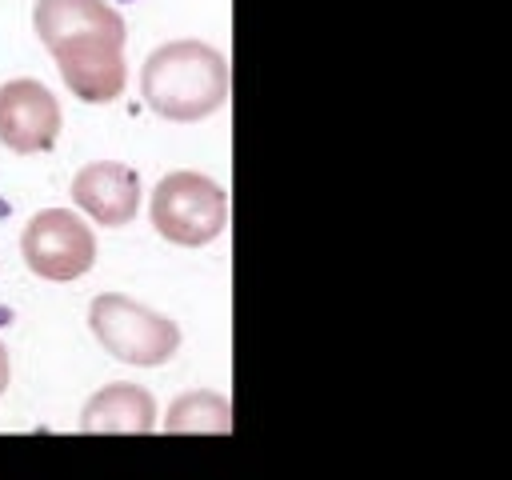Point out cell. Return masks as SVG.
I'll list each match as a JSON object with an SVG mask.
<instances>
[{"mask_svg": "<svg viewBox=\"0 0 512 480\" xmlns=\"http://www.w3.org/2000/svg\"><path fill=\"white\" fill-rule=\"evenodd\" d=\"M72 204L100 228H124L140 208V176L120 160H92L72 176Z\"/></svg>", "mask_w": 512, "mask_h": 480, "instance_id": "obj_7", "label": "cell"}, {"mask_svg": "<svg viewBox=\"0 0 512 480\" xmlns=\"http://www.w3.org/2000/svg\"><path fill=\"white\" fill-rule=\"evenodd\" d=\"M228 224V192L204 172H168L152 188V228L180 248L216 240Z\"/></svg>", "mask_w": 512, "mask_h": 480, "instance_id": "obj_3", "label": "cell"}, {"mask_svg": "<svg viewBox=\"0 0 512 480\" xmlns=\"http://www.w3.org/2000/svg\"><path fill=\"white\" fill-rule=\"evenodd\" d=\"M8 376H12V364H8V348H4V340H0V396H4V388H8Z\"/></svg>", "mask_w": 512, "mask_h": 480, "instance_id": "obj_11", "label": "cell"}, {"mask_svg": "<svg viewBox=\"0 0 512 480\" xmlns=\"http://www.w3.org/2000/svg\"><path fill=\"white\" fill-rule=\"evenodd\" d=\"M60 80L68 84V92L84 104H112L124 92L128 68H124V44L100 40V36H80L68 44L48 48Z\"/></svg>", "mask_w": 512, "mask_h": 480, "instance_id": "obj_6", "label": "cell"}, {"mask_svg": "<svg viewBox=\"0 0 512 480\" xmlns=\"http://www.w3.org/2000/svg\"><path fill=\"white\" fill-rule=\"evenodd\" d=\"M60 100L32 76H16L0 84V144L32 156L48 152L60 136Z\"/></svg>", "mask_w": 512, "mask_h": 480, "instance_id": "obj_5", "label": "cell"}, {"mask_svg": "<svg viewBox=\"0 0 512 480\" xmlns=\"http://www.w3.org/2000/svg\"><path fill=\"white\" fill-rule=\"evenodd\" d=\"M228 60L220 48L204 40H168L148 52L140 68L144 104L176 124H192L212 116L228 100Z\"/></svg>", "mask_w": 512, "mask_h": 480, "instance_id": "obj_1", "label": "cell"}, {"mask_svg": "<svg viewBox=\"0 0 512 480\" xmlns=\"http://www.w3.org/2000/svg\"><path fill=\"white\" fill-rule=\"evenodd\" d=\"M20 256L28 272L68 284L96 264V236L68 208H40L20 232Z\"/></svg>", "mask_w": 512, "mask_h": 480, "instance_id": "obj_4", "label": "cell"}, {"mask_svg": "<svg viewBox=\"0 0 512 480\" xmlns=\"http://www.w3.org/2000/svg\"><path fill=\"white\" fill-rule=\"evenodd\" d=\"M32 28L44 48H56L80 36H100L112 44L128 40V24L108 0H36Z\"/></svg>", "mask_w": 512, "mask_h": 480, "instance_id": "obj_8", "label": "cell"}, {"mask_svg": "<svg viewBox=\"0 0 512 480\" xmlns=\"http://www.w3.org/2000/svg\"><path fill=\"white\" fill-rule=\"evenodd\" d=\"M88 328H92V336L100 340V348L112 360L136 364V368L168 364L176 356V348H180L176 320L136 304L124 292H100L88 304Z\"/></svg>", "mask_w": 512, "mask_h": 480, "instance_id": "obj_2", "label": "cell"}, {"mask_svg": "<svg viewBox=\"0 0 512 480\" xmlns=\"http://www.w3.org/2000/svg\"><path fill=\"white\" fill-rule=\"evenodd\" d=\"M164 432H232V404L212 388L184 392L168 404Z\"/></svg>", "mask_w": 512, "mask_h": 480, "instance_id": "obj_10", "label": "cell"}, {"mask_svg": "<svg viewBox=\"0 0 512 480\" xmlns=\"http://www.w3.org/2000/svg\"><path fill=\"white\" fill-rule=\"evenodd\" d=\"M156 428V400L140 384H104L100 392L88 396L80 412V432H152Z\"/></svg>", "mask_w": 512, "mask_h": 480, "instance_id": "obj_9", "label": "cell"}]
</instances>
